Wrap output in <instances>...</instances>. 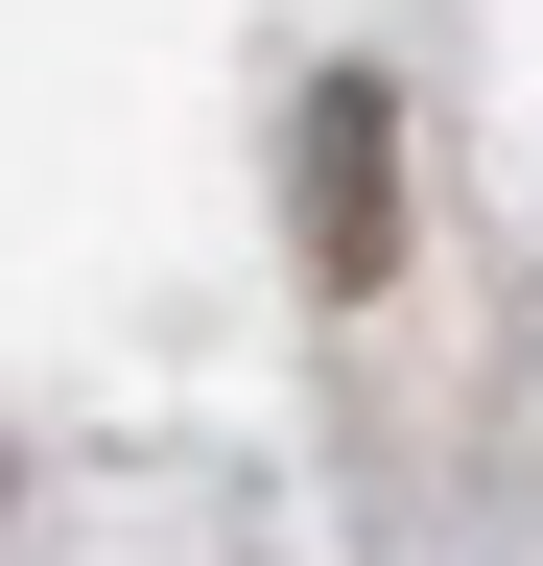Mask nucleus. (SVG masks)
Returning <instances> with one entry per match:
<instances>
[{
	"label": "nucleus",
	"instance_id": "1",
	"mask_svg": "<svg viewBox=\"0 0 543 566\" xmlns=\"http://www.w3.org/2000/svg\"><path fill=\"white\" fill-rule=\"evenodd\" d=\"M307 283H331V307H378V283H401V95H378V71H331V95H307Z\"/></svg>",
	"mask_w": 543,
	"mask_h": 566
}]
</instances>
